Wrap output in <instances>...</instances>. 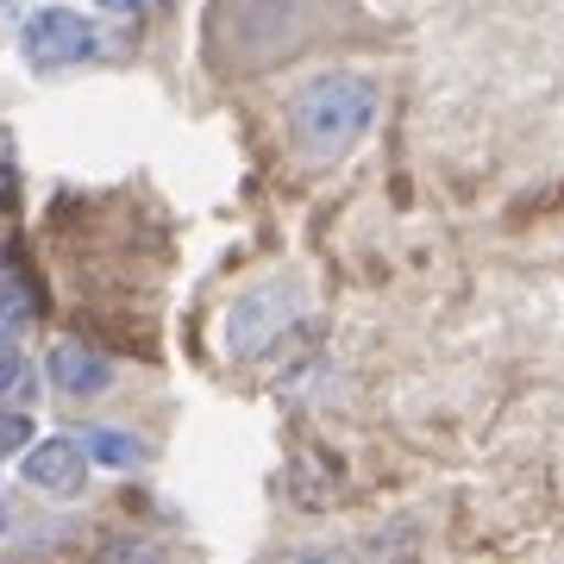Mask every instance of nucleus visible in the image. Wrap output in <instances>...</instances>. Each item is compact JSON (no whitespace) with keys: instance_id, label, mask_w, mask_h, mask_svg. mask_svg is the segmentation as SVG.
Returning a JSON list of instances; mask_svg holds the SVG:
<instances>
[{"instance_id":"nucleus-1","label":"nucleus","mask_w":564,"mask_h":564,"mask_svg":"<svg viewBox=\"0 0 564 564\" xmlns=\"http://www.w3.org/2000/svg\"><path fill=\"white\" fill-rule=\"evenodd\" d=\"M370 107H377V95H370L358 76H321L289 101V139H295V151L314 158V163L345 158V151L364 139Z\"/></svg>"},{"instance_id":"nucleus-2","label":"nucleus","mask_w":564,"mask_h":564,"mask_svg":"<svg viewBox=\"0 0 564 564\" xmlns=\"http://www.w3.org/2000/svg\"><path fill=\"white\" fill-rule=\"evenodd\" d=\"M20 51L39 69H69V63L95 57V25L82 20V13H69V7H39L20 25Z\"/></svg>"},{"instance_id":"nucleus-3","label":"nucleus","mask_w":564,"mask_h":564,"mask_svg":"<svg viewBox=\"0 0 564 564\" xmlns=\"http://www.w3.org/2000/svg\"><path fill=\"white\" fill-rule=\"evenodd\" d=\"M88 445L76 440H39V445H25V484L44 489V496H76L82 484H88Z\"/></svg>"},{"instance_id":"nucleus-4","label":"nucleus","mask_w":564,"mask_h":564,"mask_svg":"<svg viewBox=\"0 0 564 564\" xmlns=\"http://www.w3.org/2000/svg\"><path fill=\"white\" fill-rule=\"evenodd\" d=\"M107 358L101 351H88V345H76V339H63V345H51V383L63 389V395H95V389H107Z\"/></svg>"},{"instance_id":"nucleus-5","label":"nucleus","mask_w":564,"mask_h":564,"mask_svg":"<svg viewBox=\"0 0 564 564\" xmlns=\"http://www.w3.org/2000/svg\"><path fill=\"white\" fill-rule=\"evenodd\" d=\"M88 458H95V464H113V470H132V464L144 458V445L132 440V433H113V426H95V433H88Z\"/></svg>"},{"instance_id":"nucleus-6","label":"nucleus","mask_w":564,"mask_h":564,"mask_svg":"<svg viewBox=\"0 0 564 564\" xmlns=\"http://www.w3.org/2000/svg\"><path fill=\"white\" fill-rule=\"evenodd\" d=\"M0 321L7 326L32 321V289H25L20 276H7V270H0Z\"/></svg>"},{"instance_id":"nucleus-7","label":"nucleus","mask_w":564,"mask_h":564,"mask_svg":"<svg viewBox=\"0 0 564 564\" xmlns=\"http://www.w3.org/2000/svg\"><path fill=\"white\" fill-rule=\"evenodd\" d=\"M32 445V414H0V458Z\"/></svg>"},{"instance_id":"nucleus-8","label":"nucleus","mask_w":564,"mask_h":564,"mask_svg":"<svg viewBox=\"0 0 564 564\" xmlns=\"http://www.w3.org/2000/svg\"><path fill=\"white\" fill-rule=\"evenodd\" d=\"M25 377V358H20V345L7 339V333H0V395H7V389L20 383Z\"/></svg>"},{"instance_id":"nucleus-9","label":"nucleus","mask_w":564,"mask_h":564,"mask_svg":"<svg viewBox=\"0 0 564 564\" xmlns=\"http://www.w3.org/2000/svg\"><path fill=\"white\" fill-rule=\"evenodd\" d=\"M95 7H107V13H132L139 0H95Z\"/></svg>"},{"instance_id":"nucleus-10","label":"nucleus","mask_w":564,"mask_h":564,"mask_svg":"<svg viewBox=\"0 0 564 564\" xmlns=\"http://www.w3.org/2000/svg\"><path fill=\"white\" fill-rule=\"evenodd\" d=\"M0 527H7V521H0Z\"/></svg>"}]
</instances>
